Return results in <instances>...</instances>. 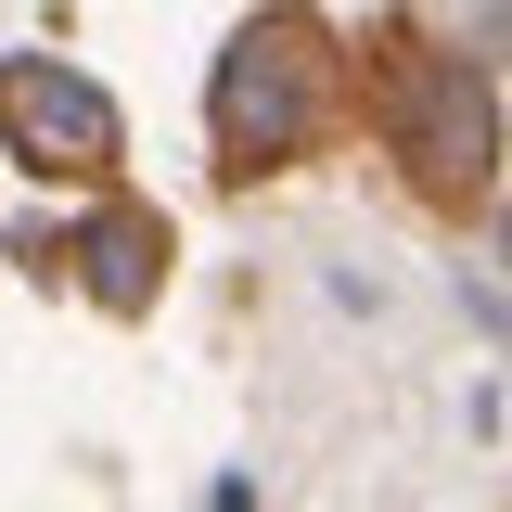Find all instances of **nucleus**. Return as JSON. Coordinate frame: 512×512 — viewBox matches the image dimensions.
Listing matches in <instances>:
<instances>
[{
	"label": "nucleus",
	"instance_id": "obj_1",
	"mask_svg": "<svg viewBox=\"0 0 512 512\" xmlns=\"http://www.w3.org/2000/svg\"><path fill=\"white\" fill-rule=\"evenodd\" d=\"M205 116H218V154H231V167H282V154L320 128V52H308V26H295V13L244 26V39L218 52Z\"/></svg>",
	"mask_w": 512,
	"mask_h": 512
},
{
	"label": "nucleus",
	"instance_id": "obj_2",
	"mask_svg": "<svg viewBox=\"0 0 512 512\" xmlns=\"http://www.w3.org/2000/svg\"><path fill=\"white\" fill-rule=\"evenodd\" d=\"M0 141L39 167V180H103L116 167V103L52 52H13L0 64Z\"/></svg>",
	"mask_w": 512,
	"mask_h": 512
},
{
	"label": "nucleus",
	"instance_id": "obj_3",
	"mask_svg": "<svg viewBox=\"0 0 512 512\" xmlns=\"http://www.w3.org/2000/svg\"><path fill=\"white\" fill-rule=\"evenodd\" d=\"M487 141H500V128H487L474 64H423V77H410V167L436 192H474L487 180Z\"/></svg>",
	"mask_w": 512,
	"mask_h": 512
},
{
	"label": "nucleus",
	"instance_id": "obj_4",
	"mask_svg": "<svg viewBox=\"0 0 512 512\" xmlns=\"http://www.w3.org/2000/svg\"><path fill=\"white\" fill-rule=\"evenodd\" d=\"M77 256H90V295H103L116 320H141V308H154V282H167V269H154V256H167V231H154L141 205H103V218L77 231Z\"/></svg>",
	"mask_w": 512,
	"mask_h": 512
},
{
	"label": "nucleus",
	"instance_id": "obj_5",
	"mask_svg": "<svg viewBox=\"0 0 512 512\" xmlns=\"http://www.w3.org/2000/svg\"><path fill=\"white\" fill-rule=\"evenodd\" d=\"M500 256H512V231H500Z\"/></svg>",
	"mask_w": 512,
	"mask_h": 512
}]
</instances>
